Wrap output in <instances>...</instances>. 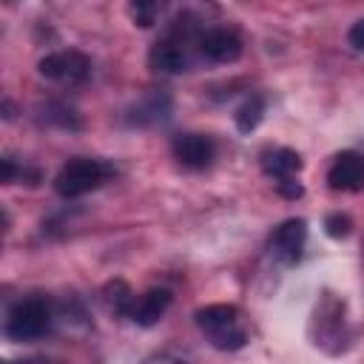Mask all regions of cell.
Instances as JSON below:
<instances>
[{
  "mask_svg": "<svg viewBox=\"0 0 364 364\" xmlns=\"http://www.w3.org/2000/svg\"><path fill=\"white\" fill-rule=\"evenodd\" d=\"M199 51L213 63H233L242 54V43L236 34H230L225 28H213L199 37Z\"/></svg>",
  "mask_w": 364,
  "mask_h": 364,
  "instance_id": "obj_9",
  "label": "cell"
},
{
  "mask_svg": "<svg viewBox=\"0 0 364 364\" xmlns=\"http://www.w3.org/2000/svg\"><path fill=\"white\" fill-rule=\"evenodd\" d=\"M262 117H264V100H262L259 94H253V97H247V100L239 105V111H236V128H239L242 134H250V131L262 122Z\"/></svg>",
  "mask_w": 364,
  "mask_h": 364,
  "instance_id": "obj_13",
  "label": "cell"
},
{
  "mask_svg": "<svg viewBox=\"0 0 364 364\" xmlns=\"http://www.w3.org/2000/svg\"><path fill=\"white\" fill-rule=\"evenodd\" d=\"M347 40H350V46H353V48H358V51L364 48V20H358V23L350 28Z\"/></svg>",
  "mask_w": 364,
  "mask_h": 364,
  "instance_id": "obj_17",
  "label": "cell"
},
{
  "mask_svg": "<svg viewBox=\"0 0 364 364\" xmlns=\"http://www.w3.org/2000/svg\"><path fill=\"white\" fill-rule=\"evenodd\" d=\"M173 156L185 165V168H208L213 162V142L202 134H179L173 139Z\"/></svg>",
  "mask_w": 364,
  "mask_h": 364,
  "instance_id": "obj_7",
  "label": "cell"
},
{
  "mask_svg": "<svg viewBox=\"0 0 364 364\" xmlns=\"http://www.w3.org/2000/svg\"><path fill=\"white\" fill-rule=\"evenodd\" d=\"M51 318H54V313L46 299H40V296L23 299L6 316V336L14 341H34L48 333Z\"/></svg>",
  "mask_w": 364,
  "mask_h": 364,
  "instance_id": "obj_2",
  "label": "cell"
},
{
  "mask_svg": "<svg viewBox=\"0 0 364 364\" xmlns=\"http://www.w3.org/2000/svg\"><path fill=\"white\" fill-rule=\"evenodd\" d=\"M148 63H151L154 71H162V74H179L191 65L182 40H173V37H165V40L154 43V48L148 54Z\"/></svg>",
  "mask_w": 364,
  "mask_h": 364,
  "instance_id": "obj_8",
  "label": "cell"
},
{
  "mask_svg": "<svg viewBox=\"0 0 364 364\" xmlns=\"http://www.w3.org/2000/svg\"><path fill=\"white\" fill-rule=\"evenodd\" d=\"M168 111H171V102H168V97H159V94H154V97H148V100H142L131 114V119L136 122V125H148V122H159V119H165L168 117Z\"/></svg>",
  "mask_w": 364,
  "mask_h": 364,
  "instance_id": "obj_12",
  "label": "cell"
},
{
  "mask_svg": "<svg viewBox=\"0 0 364 364\" xmlns=\"http://www.w3.org/2000/svg\"><path fill=\"white\" fill-rule=\"evenodd\" d=\"M276 188H279V193L282 196H287V199H299L304 191H301V185L293 179V176H284V179H276Z\"/></svg>",
  "mask_w": 364,
  "mask_h": 364,
  "instance_id": "obj_16",
  "label": "cell"
},
{
  "mask_svg": "<svg viewBox=\"0 0 364 364\" xmlns=\"http://www.w3.org/2000/svg\"><path fill=\"white\" fill-rule=\"evenodd\" d=\"M37 71H40V77H46L51 82L80 85L91 74V60L82 51H74V48L71 51H54V54H46L37 63Z\"/></svg>",
  "mask_w": 364,
  "mask_h": 364,
  "instance_id": "obj_4",
  "label": "cell"
},
{
  "mask_svg": "<svg viewBox=\"0 0 364 364\" xmlns=\"http://www.w3.org/2000/svg\"><path fill=\"white\" fill-rule=\"evenodd\" d=\"M105 176H108V168L100 159L77 156L60 168V173L54 176V191L65 199H77V196H85L88 191L100 188L105 182Z\"/></svg>",
  "mask_w": 364,
  "mask_h": 364,
  "instance_id": "obj_3",
  "label": "cell"
},
{
  "mask_svg": "<svg viewBox=\"0 0 364 364\" xmlns=\"http://www.w3.org/2000/svg\"><path fill=\"white\" fill-rule=\"evenodd\" d=\"M0 168H3V182H11L14 179V162L11 159H3Z\"/></svg>",
  "mask_w": 364,
  "mask_h": 364,
  "instance_id": "obj_18",
  "label": "cell"
},
{
  "mask_svg": "<svg viewBox=\"0 0 364 364\" xmlns=\"http://www.w3.org/2000/svg\"><path fill=\"white\" fill-rule=\"evenodd\" d=\"M304 242H307V222L304 219H287L276 228V233L270 239V250L284 264H293V262H299Z\"/></svg>",
  "mask_w": 364,
  "mask_h": 364,
  "instance_id": "obj_5",
  "label": "cell"
},
{
  "mask_svg": "<svg viewBox=\"0 0 364 364\" xmlns=\"http://www.w3.org/2000/svg\"><path fill=\"white\" fill-rule=\"evenodd\" d=\"M168 304H171V293H168L165 287H154V290H148L145 296L134 299V307H131L128 318H134V321L142 324V327H151V324L159 321V316L168 310Z\"/></svg>",
  "mask_w": 364,
  "mask_h": 364,
  "instance_id": "obj_10",
  "label": "cell"
},
{
  "mask_svg": "<svg viewBox=\"0 0 364 364\" xmlns=\"http://www.w3.org/2000/svg\"><path fill=\"white\" fill-rule=\"evenodd\" d=\"M327 182L333 191H361L364 188V159L353 151L338 154L327 171Z\"/></svg>",
  "mask_w": 364,
  "mask_h": 364,
  "instance_id": "obj_6",
  "label": "cell"
},
{
  "mask_svg": "<svg viewBox=\"0 0 364 364\" xmlns=\"http://www.w3.org/2000/svg\"><path fill=\"white\" fill-rule=\"evenodd\" d=\"M350 216H344V213H330L327 219H324V228H327V233L333 236V239H341V236H347L350 233Z\"/></svg>",
  "mask_w": 364,
  "mask_h": 364,
  "instance_id": "obj_15",
  "label": "cell"
},
{
  "mask_svg": "<svg viewBox=\"0 0 364 364\" xmlns=\"http://www.w3.org/2000/svg\"><path fill=\"white\" fill-rule=\"evenodd\" d=\"M262 168H264L267 176L284 179V176H293V173L301 168V156H299L296 151H290V148H279V151H273V154H264Z\"/></svg>",
  "mask_w": 364,
  "mask_h": 364,
  "instance_id": "obj_11",
  "label": "cell"
},
{
  "mask_svg": "<svg viewBox=\"0 0 364 364\" xmlns=\"http://www.w3.org/2000/svg\"><path fill=\"white\" fill-rule=\"evenodd\" d=\"M196 327L208 336L216 350H239L247 341V330L242 324V313L233 304H210L196 310Z\"/></svg>",
  "mask_w": 364,
  "mask_h": 364,
  "instance_id": "obj_1",
  "label": "cell"
},
{
  "mask_svg": "<svg viewBox=\"0 0 364 364\" xmlns=\"http://www.w3.org/2000/svg\"><path fill=\"white\" fill-rule=\"evenodd\" d=\"M128 11H131V17H134V23H136V26L148 28V26H154V23H156L159 0H131V3H128Z\"/></svg>",
  "mask_w": 364,
  "mask_h": 364,
  "instance_id": "obj_14",
  "label": "cell"
}]
</instances>
